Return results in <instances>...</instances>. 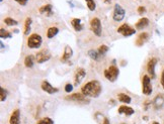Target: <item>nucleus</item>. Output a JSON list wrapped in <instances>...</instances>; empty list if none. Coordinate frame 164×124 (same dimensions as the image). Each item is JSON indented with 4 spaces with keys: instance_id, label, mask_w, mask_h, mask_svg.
<instances>
[{
    "instance_id": "obj_1",
    "label": "nucleus",
    "mask_w": 164,
    "mask_h": 124,
    "mask_svg": "<svg viewBox=\"0 0 164 124\" xmlns=\"http://www.w3.org/2000/svg\"><path fill=\"white\" fill-rule=\"evenodd\" d=\"M102 84L97 80H92L86 83L81 88V93L86 97H91V98H97L102 94Z\"/></svg>"
},
{
    "instance_id": "obj_2",
    "label": "nucleus",
    "mask_w": 164,
    "mask_h": 124,
    "mask_svg": "<svg viewBox=\"0 0 164 124\" xmlns=\"http://www.w3.org/2000/svg\"><path fill=\"white\" fill-rule=\"evenodd\" d=\"M119 75H120V70L116 66H111L104 71V77L111 82H116L119 78Z\"/></svg>"
},
{
    "instance_id": "obj_3",
    "label": "nucleus",
    "mask_w": 164,
    "mask_h": 124,
    "mask_svg": "<svg viewBox=\"0 0 164 124\" xmlns=\"http://www.w3.org/2000/svg\"><path fill=\"white\" fill-rule=\"evenodd\" d=\"M43 39L40 34H33L28 39V46L30 48H39L42 46Z\"/></svg>"
},
{
    "instance_id": "obj_4",
    "label": "nucleus",
    "mask_w": 164,
    "mask_h": 124,
    "mask_svg": "<svg viewBox=\"0 0 164 124\" xmlns=\"http://www.w3.org/2000/svg\"><path fill=\"white\" fill-rule=\"evenodd\" d=\"M152 84H151V78L148 75H144L142 79V93L146 96H149L152 94Z\"/></svg>"
},
{
    "instance_id": "obj_5",
    "label": "nucleus",
    "mask_w": 164,
    "mask_h": 124,
    "mask_svg": "<svg viewBox=\"0 0 164 124\" xmlns=\"http://www.w3.org/2000/svg\"><path fill=\"white\" fill-rule=\"evenodd\" d=\"M90 29L96 36H100L102 32V21L98 17H94L91 19L90 21Z\"/></svg>"
},
{
    "instance_id": "obj_6",
    "label": "nucleus",
    "mask_w": 164,
    "mask_h": 124,
    "mask_svg": "<svg viewBox=\"0 0 164 124\" xmlns=\"http://www.w3.org/2000/svg\"><path fill=\"white\" fill-rule=\"evenodd\" d=\"M126 11L125 9L120 5V4H116L114 8V14H113V19L114 21H122L125 18Z\"/></svg>"
},
{
    "instance_id": "obj_7",
    "label": "nucleus",
    "mask_w": 164,
    "mask_h": 124,
    "mask_svg": "<svg viewBox=\"0 0 164 124\" xmlns=\"http://www.w3.org/2000/svg\"><path fill=\"white\" fill-rule=\"evenodd\" d=\"M65 99L68 101L76 102V103H83V104L88 103V101H87V99H86V96L83 95L82 93H73V94L67 96Z\"/></svg>"
},
{
    "instance_id": "obj_8",
    "label": "nucleus",
    "mask_w": 164,
    "mask_h": 124,
    "mask_svg": "<svg viewBox=\"0 0 164 124\" xmlns=\"http://www.w3.org/2000/svg\"><path fill=\"white\" fill-rule=\"evenodd\" d=\"M118 32L119 34H121L122 35H124V36L127 37V36H131V35L136 34V29L133 28V27H131L129 24L124 23L118 28Z\"/></svg>"
},
{
    "instance_id": "obj_9",
    "label": "nucleus",
    "mask_w": 164,
    "mask_h": 124,
    "mask_svg": "<svg viewBox=\"0 0 164 124\" xmlns=\"http://www.w3.org/2000/svg\"><path fill=\"white\" fill-rule=\"evenodd\" d=\"M50 59H51V54L47 48H44V50L38 52L37 56H35V61L39 64H43V63H45V62H48Z\"/></svg>"
},
{
    "instance_id": "obj_10",
    "label": "nucleus",
    "mask_w": 164,
    "mask_h": 124,
    "mask_svg": "<svg viewBox=\"0 0 164 124\" xmlns=\"http://www.w3.org/2000/svg\"><path fill=\"white\" fill-rule=\"evenodd\" d=\"M157 63H158V59H157V57H152V59L149 60V62H148V64H147V72L151 79L156 78L155 67H156Z\"/></svg>"
},
{
    "instance_id": "obj_11",
    "label": "nucleus",
    "mask_w": 164,
    "mask_h": 124,
    "mask_svg": "<svg viewBox=\"0 0 164 124\" xmlns=\"http://www.w3.org/2000/svg\"><path fill=\"white\" fill-rule=\"evenodd\" d=\"M86 76V72L83 68H79L75 73V76H74V85L78 86L82 82V80L85 78Z\"/></svg>"
},
{
    "instance_id": "obj_12",
    "label": "nucleus",
    "mask_w": 164,
    "mask_h": 124,
    "mask_svg": "<svg viewBox=\"0 0 164 124\" xmlns=\"http://www.w3.org/2000/svg\"><path fill=\"white\" fill-rule=\"evenodd\" d=\"M41 88L43 91H45L48 94H56V93L59 92V89L56 87H53L48 81H44L41 85Z\"/></svg>"
},
{
    "instance_id": "obj_13",
    "label": "nucleus",
    "mask_w": 164,
    "mask_h": 124,
    "mask_svg": "<svg viewBox=\"0 0 164 124\" xmlns=\"http://www.w3.org/2000/svg\"><path fill=\"white\" fill-rule=\"evenodd\" d=\"M72 56H73V50L70 46H66L64 48V54L61 57V62L62 63H67L72 57Z\"/></svg>"
},
{
    "instance_id": "obj_14",
    "label": "nucleus",
    "mask_w": 164,
    "mask_h": 124,
    "mask_svg": "<svg viewBox=\"0 0 164 124\" xmlns=\"http://www.w3.org/2000/svg\"><path fill=\"white\" fill-rule=\"evenodd\" d=\"M9 123L10 124H21V111L19 109L14 110L10 115L9 118Z\"/></svg>"
},
{
    "instance_id": "obj_15",
    "label": "nucleus",
    "mask_w": 164,
    "mask_h": 124,
    "mask_svg": "<svg viewBox=\"0 0 164 124\" xmlns=\"http://www.w3.org/2000/svg\"><path fill=\"white\" fill-rule=\"evenodd\" d=\"M118 112H119V114H125L126 116H131V115H133L135 113V110L132 107H130V106L122 105L119 107Z\"/></svg>"
},
{
    "instance_id": "obj_16",
    "label": "nucleus",
    "mask_w": 164,
    "mask_h": 124,
    "mask_svg": "<svg viewBox=\"0 0 164 124\" xmlns=\"http://www.w3.org/2000/svg\"><path fill=\"white\" fill-rule=\"evenodd\" d=\"M149 37H150V35H149L148 32H142V34H140L138 35V37H137V39H136V46H142L144 43L149 39Z\"/></svg>"
},
{
    "instance_id": "obj_17",
    "label": "nucleus",
    "mask_w": 164,
    "mask_h": 124,
    "mask_svg": "<svg viewBox=\"0 0 164 124\" xmlns=\"http://www.w3.org/2000/svg\"><path fill=\"white\" fill-rule=\"evenodd\" d=\"M164 104V95L159 94L157 95L153 100V106L155 107V109H160Z\"/></svg>"
},
{
    "instance_id": "obj_18",
    "label": "nucleus",
    "mask_w": 164,
    "mask_h": 124,
    "mask_svg": "<svg viewBox=\"0 0 164 124\" xmlns=\"http://www.w3.org/2000/svg\"><path fill=\"white\" fill-rule=\"evenodd\" d=\"M149 25V19L146 18V17H143V18H140L139 21L136 23V28L137 29H143V28L147 27Z\"/></svg>"
},
{
    "instance_id": "obj_19",
    "label": "nucleus",
    "mask_w": 164,
    "mask_h": 124,
    "mask_svg": "<svg viewBox=\"0 0 164 124\" xmlns=\"http://www.w3.org/2000/svg\"><path fill=\"white\" fill-rule=\"evenodd\" d=\"M71 24L72 26L74 27V29L76 30V32H81L83 29V25L81 23V19L79 18H73L71 21Z\"/></svg>"
},
{
    "instance_id": "obj_20",
    "label": "nucleus",
    "mask_w": 164,
    "mask_h": 124,
    "mask_svg": "<svg viewBox=\"0 0 164 124\" xmlns=\"http://www.w3.org/2000/svg\"><path fill=\"white\" fill-rule=\"evenodd\" d=\"M52 5L51 4H46V5L42 6L41 8L39 9V11L41 14H47V15H51L53 11H52Z\"/></svg>"
},
{
    "instance_id": "obj_21",
    "label": "nucleus",
    "mask_w": 164,
    "mask_h": 124,
    "mask_svg": "<svg viewBox=\"0 0 164 124\" xmlns=\"http://www.w3.org/2000/svg\"><path fill=\"white\" fill-rule=\"evenodd\" d=\"M118 99L120 102H123V103H126V104H129L132 102V98L129 96V95L125 94V93H121V94L118 95Z\"/></svg>"
},
{
    "instance_id": "obj_22",
    "label": "nucleus",
    "mask_w": 164,
    "mask_h": 124,
    "mask_svg": "<svg viewBox=\"0 0 164 124\" xmlns=\"http://www.w3.org/2000/svg\"><path fill=\"white\" fill-rule=\"evenodd\" d=\"M58 34H59V28L56 26H52V27H49L48 32H47V36H48V39H53Z\"/></svg>"
},
{
    "instance_id": "obj_23",
    "label": "nucleus",
    "mask_w": 164,
    "mask_h": 124,
    "mask_svg": "<svg viewBox=\"0 0 164 124\" xmlns=\"http://www.w3.org/2000/svg\"><path fill=\"white\" fill-rule=\"evenodd\" d=\"M33 64H35V57L31 56V55L26 56V59H24V66L26 68H33Z\"/></svg>"
},
{
    "instance_id": "obj_24",
    "label": "nucleus",
    "mask_w": 164,
    "mask_h": 124,
    "mask_svg": "<svg viewBox=\"0 0 164 124\" xmlns=\"http://www.w3.org/2000/svg\"><path fill=\"white\" fill-rule=\"evenodd\" d=\"M31 22H33V20H31V17H28V18L26 19V22H24V32H23L24 35H28V34H30Z\"/></svg>"
},
{
    "instance_id": "obj_25",
    "label": "nucleus",
    "mask_w": 164,
    "mask_h": 124,
    "mask_svg": "<svg viewBox=\"0 0 164 124\" xmlns=\"http://www.w3.org/2000/svg\"><path fill=\"white\" fill-rule=\"evenodd\" d=\"M88 56L91 57V59L93 60V61H99V59H100V55L98 54V52L97 50H90L88 52Z\"/></svg>"
},
{
    "instance_id": "obj_26",
    "label": "nucleus",
    "mask_w": 164,
    "mask_h": 124,
    "mask_svg": "<svg viewBox=\"0 0 164 124\" xmlns=\"http://www.w3.org/2000/svg\"><path fill=\"white\" fill-rule=\"evenodd\" d=\"M4 22L8 26H15L18 24V22H17L15 19L11 18V17H6V18H4Z\"/></svg>"
},
{
    "instance_id": "obj_27",
    "label": "nucleus",
    "mask_w": 164,
    "mask_h": 124,
    "mask_svg": "<svg viewBox=\"0 0 164 124\" xmlns=\"http://www.w3.org/2000/svg\"><path fill=\"white\" fill-rule=\"evenodd\" d=\"M85 1H86V5L88 7V9L91 10V11H94L96 8V4L94 2V0H85Z\"/></svg>"
},
{
    "instance_id": "obj_28",
    "label": "nucleus",
    "mask_w": 164,
    "mask_h": 124,
    "mask_svg": "<svg viewBox=\"0 0 164 124\" xmlns=\"http://www.w3.org/2000/svg\"><path fill=\"white\" fill-rule=\"evenodd\" d=\"M97 52H98V54H99L100 56H103V55H105L107 52H109V46H105V45L100 46L99 48H97Z\"/></svg>"
},
{
    "instance_id": "obj_29",
    "label": "nucleus",
    "mask_w": 164,
    "mask_h": 124,
    "mask_svg": "<svg viewBox=\"0 0 164 124\" xmlns=\"http://www.w3.org/2000/svg\"><path fill=\"white\" fill-rule=\"evenodd\" d=\"M0 36H1V39H10L11 34L6 29H4V28H1L0 29Z\"/></svg>"
},
{
    "instance_id": "obj_30",
    "label": "nucleus",
    "mask_w": 164,
    "mask_h": 124,
    "mask_svg": "<svg viewBox=\"0 0 164 124\" xmlns=\"http://www.w3.org/2000/svg\"><path fill=\"white\" fill-rule=\"evenodd\" d=\"M37 124H54V121L50 117H44V118L40 119Z\"/></svg>"
},
{
    "instance_id": "obj_31",
    "label": "nucleus",
    "mask_w": 164,
    "mask_h": 124,
    "mask_svg": "<svg viewBox=\"0 0 164 124\" xmlns=\"http://www.w3.org/2000/svg\"><path fill=\"white\" fill-rule=\"evenodd\" d=\"M1 95H0V99H1V101L3 102V101H5L6 100V98H7V91H6L4 88H2L1 87Z\"/></svg>"
},
{
    "instance_id": "obj_32",
    "label": "nucleus",
    "mask_w": 164,
    "mask_h": 124,
    "mask_svg": "<svg viewBox=\"0 0 164 124\" xmlns=\"http://www.w3.org/2000/svg\"><path fill=\"white\" fill-rule=\"evenodd\" d=\"M72 90H73V85H72V84H66V86H65V91H66L67 93H70L72 92Z\"/></svg>"
},
{
    "instance_id": "obj_33",
    "label": "nucleus",
    "mask_w": 164,
    "mask_h": 124,
    "mask_svg": "<svg viewBox=\"0 0 164 124\" xmlns=\"http://www.w3.org/2000/svg\"><path fill=\"white\" fill-rule=\"evenodd\" d=\"M145 12H146V8L144 7V6H140V7H138V13L139 14L142 15L143 13H145Z\"/></svg>"
},
{
    "instance_id": "obj_34",
    "label": "nucleus",
    "mask_w": 164,
    "mask_h": 124,
    "mask_svg": "<svg viewBox=\"0 0 164 124\" xmlns=\"http://www.w3.org/2000/svg\"><path fill=\"white\" fill-rule=\"evenodd\" d=\"M160 83H161V86H162V88L164 89V69H163L162 73H161V79H160Z\"/></svg>"
},
{
    "instance_id": "obj_35",
    "label": "nucleus",
    "mask_w": 164,
    "mask_h": 124,
    "mask_svg": "<svg viewBox=\"0 0 164 124\" xmlns=\"http://www.w3.org/2000/svg\"><path fill=\"white\" fill-rule=\"evenodd\" d=\"M15 1H16V2H18V3L21 4V5H26V2H28V0H15Z\"/></svg>"
},
{
    "instance_id": "obj_36",
    "label": "nucleus",
    "mask_w": 164,
    "mask_h": 124,
    "mask_svg": "<svg viewBox=\"0 0 164 124\" xmlns=\"http://www.w3.org/2000/svg\"><path fill=\"white\" fill-rule=\"evenodd\" d=\"M102 124H109V118H106V117H105V118L103 119V122H102Z\"/></svg>"
},
{
    "instance_id": "obj_37",
    "label": "nucleus",
    "mask_w": 164,
    "mask_h": 124,
    "mask_svg": "<svg viewBox=\"0 0 164 124\" xmlns=\"http://www.w3.org/2000/svg\"><path fill=\"white\" fill-rule=\"evenodd\" d=\"M151 124H160L159 122H157V121H153V122H152Z\"/></svg>"
},
{
    "instance_id": "obj_38",
    "label": "nucleus",
    "mask_w": 164,
    "mask_h": 124,
    "mask_svg": "<svg viewBox=\"0 0 164 124\" xmlns=\"http://www.w3.org/2000/svg\"><path fill=\"white\" fill-rule=\"evenodd\" d=\"M0 1H1V2H2V1H3V0H0Z\"/></svg>"
}]
</instances>
